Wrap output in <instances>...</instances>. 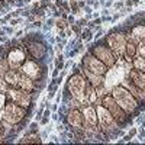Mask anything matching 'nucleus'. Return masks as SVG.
<instances>
[{"label": "nucleus", "mask_w": 145, "mask_h": 145, "mask_svg": "<svg viewBox=\"0 0 145 145\" xmlns=\"http://www.w3.org/2000/svg\"><path fill=\"white\" fill-rule=\"evenodd\" d=\"M61 122L65 126L68 125L71 128H78V126H84V116L83 112L80 109H70L68 113L61 119Z\"/></svg>", "instance_id": "nucleus-12"}, {"label": "nucleus", "mask_w": 145, "mask_h": 145, "mask_svg": "<svg viewBox=\"0 0 145 145\" xmlns=\"http://www.w3.org/2000/svg\"><path fill=\"white\" fill-rule=\"evenodd\" d=\"M125 6V3H123V2H115V3H113V10H119V9H122V7Z\"/></svg>", "instance_id": "nucleus-28"}, {"label": "nucleus", "mask_w": 145, "mask_h": 145, "mask_svg": "<svg viewBox=\"0 0 145 145\" xmlns=\"http://www.w3.org/2000/svg\"><path fill=\"white\" fill-rule=\"evenodd\" d=\"M62 80H64V77H62V76H58L57 78H54V81H55V83L58 84V86H60V84L62 83Z\"/></svg>", "instance_id": "nucleus-36"}, {"label": "nucleus", "mask_w": 145, "mask_h": 145, "mask_svg": "<svg viewBox=\"0 0 145 145\" xmlns=\"http://www.w3.org/2000/svg\"><path fill=\"white\" fill-rule=\"evenodd\" d=\"M67 105H68V107H70V109H80V110L83 109V103H81L80 100H77V99H74V97L70 99Z\"/></svg>", "instance_id": "nucleus-23"}, {"label": "nucleus", "mask_w": 145, "mask_h": 145, "mask_svg": "<svg viewBox=\"0 0 145 145\" xmlns=\"http://www.w3.org/2000/svg\"><path fill=\"white\" fill-rule=\"evenodd\" d=\"M86 49H89L94 57L99 58L107 68L113 67V65L116 64V61H118L115 58V55H113L112 49H110V48L107 47V44H106V36L100 38L99 41H94V44H87Z\"/></svg>", "instance_id": "nucleus-4"}, {"label": "nucleus", "mask_w": 145, "mask_h": 145, "mask_svg": "<svg viewBox=\"0 0 145 145\" xmlns=\"http://www.w3.org/2000/svg\"><path fill=\"white\" fill-rule=\"evenodd\" d=\"M28 20L29 22H35L36 20V16H35V15H29V16H28Z\"/></svg>", "instance_id": "nucleus-48"}, {"label": "nucleus", "mask_w": 145, "mask_h": 145, "mask_svg": "<svg viewBox=\"0 0 145 145\" xmlns=\"http://www.w3.org/2000/svg\"><path fill=\"white\" fill-rule=\"evenodd\" d=\"M80 67L83 70H86V71H90V72H93V74H99V76H105L106 71H107V67H106L99 58L94 57L89 49H86V52H84Z\"/></svg>", "instance_id": "nucleus-9"}, {"label": "nucleus", "mask_w": 145, "mask_h": 145, "mask_svg": "<svg viewBox=\"0 0 145 145\" xmlns=\"http://www.w3.org/2000/svg\"><path fill=\"white\" fill-rule=\"evenodd\" d=\"M62 47H64V45H61V44H58L57 47H55V51H57L58 54H60V52H62Z\"/></svg>", "instance_id": "nucleus-44"}, {"label": "nucleus", "mask_w": 145, "mask_h": 145, "mask_svg": "<svg viewBox=\"0 0 145 145\" xmlns=\"http://www.w3.org/2000/svg\"><path fill=\"white\" fill-rule=\"evenodd\" d=\"M113 4V0H106V3H105V9H109V7Z\"/></svg>", "instance_id": "nucleus-42"}, {"label": "nucleus", "mask_w": 145, "mask_h": 145, "mask_svg": "<svg viewBox=\"0 0 145 145\" xmlns=\"http://www.w3.org/2000/svg\"><path fill=\"white\" fill-rule=\"evenodd\" d=\"M28 113L29 109L22 107L12 100H7L3 106V110H2V119L12 123V125H16V123L23 122L25 119H29Z\"/></svg>", "instance_id": "nucleus-6"}, {"label": "nucleus", "mask_w": 145, "mask_h": 145, "mask_svg": "<svg viewBox=\"0 0 145 145\" xmlns=\"http://www.w3.org/2000/svg\"><path fill=\"white\" fill-rule=\"evenodd\" d=\"M22 35H23V31H18L16 32V38H22Z\"/></svg>", "instance_id": "nucleus-51"}, {"label": "nucleus", "mask_w": 145, "mask_h": 145, "mask_svg": "<svg viewBox=\"0 0 145 145\" xmlns=\"http://www.w3.org/2000/svg\"><path fill=\"white\" fill-rule=\"evenodd\" d=\"M57 90H58V84L52 80V83H51L49 87H48V91H54V93H57Z\"/></svg>", "instance_id": "nucleus-26"}, {"label": "nucleus", "mask_w": 145, "mask_h": 145, "mask_svg": "<svg viewBox=\"0 0 145 145\" xmlns=\"http://www.w3.org/2000/svg\"><path fill=\"white\" fill-rule=\"evenodd\" d=\"M49 4H51L49 0H41V2H39V7H41V9H47Z\"/></svg>", "instance_id": "nucleus-29"}, {"label": "nucleus", "mask_w": 145, "mask_h": 145, "mask_svg": "<svg viewBox=\"0 0 145 145\" xmlns=\"http://www.w3.org/2000/svg\"><path fill=\"white\" fill-rule=\"evenodd\" d=\"M132 67H134L135 70H139V71L145 72V57L136 55V57L132 60Z\"/></svg>", "instance_id": "nucleus-21"}, {"label": "nucleus", "mask_w": 145, "mask_h": 145, "mask_svg": "<svg viewBox=\"0 0 145 145\" xmlns=\"http://www.w3.org/2000/svg\"><path fill=\"white\" fill-rule=\"evenodd\" d=\"M84 10H86L87 13H93V9H91V7L89 6V4H86V6H84Z\"/></svg>", "instance_id": "nucleus-45"}, {"label": "nucleus", "mask_w": 145, "mask_h": 145, "mask_svg": "<svg viewBox=\"0 0 145 145\" xmlns=\"http://www.w3.org/2000/svg\"><path fill=\"white\" fill-rule=\"evenodd\" d=\"M60 100H62V94L61 93L57 94V97H55V103H60Z\"/></svg>", "instance_id": "nucleus-47"}, {"label": "nucleus", "mask_w": 145, "mask_h": 145, "mask_svg": "<svg viewBox=\"0 0 145 145\" xmlns=\"http://www.w3.org/2000/svg\"><path fill=\"white\" fill-rule=\"evenodd\" d=\"M138 138H139L141 141L145 138V128H142V126L138 128Z\"/></svg>", "instance_id": "nucleus-27"}, {"label": "nucleus", "mask_w": 145, "mask_h": 145, "mask_svg": "<svg viewBox=\"0 0 145 145\" xmlns=\"http://www.w3.org/2000/svg\"><path fill=\"white\" fill-rule=\"evenodd\" d=\"M39 135H41L42 139H47L48 138V130H42V132H39Z\"/></svg>", "instance_id": "nucleus-39"}, {"label": "nucleus", "mask_w": 145, "mask_h": 145, "mask_svg": "<svg viewBox=\"0 0 145 145\" xmlns=\"http://www.w3.org/2000/svg\"><path fill=\"white\" fill-rule=\"evenodd\" d=\"M112 97L116 100V103L120 106V107L130 116V118H136L139 113H141V109H139V102L132 96L128 89H125L123 86L118 84L110 90Z\"/></svg>", "instance_id": "nucleus-1"}, {"label": "nucleus", "mask_w": 145, "mask_h": 145, "mask_svg": "<svg viewBox=\"0 0 145 145\" xmlns=\"http://www.w3.org/2000/svg\"><path fill=\"white\" fill-rule=\"evenodd\" d=\"M80 38H81L84 42H90V41L93 39V31H90L89 28H84L83 31H81V33H80Z\"/></svg>", "instance_id": "nucleus-22"}, {"label": "nucleus", "mask_w": 145, "mask_h": 145, "mask_svg": "<svg viewBox=\"0 0 145 145\" xmlns=\"http://www.w3.org/2000/svg\"><path fill=\"white\" fill-rule=\"evenodd\" d=\"M6 60H7V64H9V68H13V70H19L22 67V64L28 60L26 58V54L25 51L19 47H13L6 54Z\"/></svg>", "instance_id": "nucleus-11"}, {"label": "nucleus", "mask_w": 145, "mask_h": 145, "mask_svg": "<svg viewBox=\"0 0 145 145\" xmlns=\"http://www.w3.org/2000/svg\"><path fill=\"white\" fill-rule=\"evenodd\" d=\"M51 109H48V107H45V110H44V116H47V118H49L51 116Z\"/></svg>", "instance_id": "nucleus-40"}, {"label": "nucleus", "mask_w": 145, "mask_h": 145, "mask_svg": "<svg viewBox=\"0 0 145 145\" xmlns=\"http://www.w3.org/2000/svg\"><path fill=\"white\" fill-rule=\"evenodd\" d=\"M48 123H49V118H47V116H42V119L39 120V125H41V126H47Z\"/></svg>", "instance_id": "nucleus-30"}, {"label": "nucleus", "mask_w": 145, "mask_h": 145, "mask_svg": "<svg viewBox=\"0 0 145 145\" xmlns=\"http://www.w3.org/2000/svg\"><path fill=\"white\" fill-rule=\"evenodd\" d=\"M99 6H100V3H99V2H94V3H93V7H94V9H97Z\"/></svg>", "instance_id": "nucleus-53"}, {"label": "nucleus", "mask_w": 145, "mask_h": 145, "mask_svg": "<svg viewBox=\"0 0 145 145\" xmlns=\"http://www.w3.org/2000/svg\"><path fill=\"white\" fill-rule=\"evenodd\" d=\"M81 70H83V68H81ZM83 72H84V76L87 77V80H89V83H90L91 86L94 87V89H100V87H103V86H105V81H106L105 76H99V74H93V72L86 71V70H83Z\"/></svg>", "instance_id": "nucleus-18"}, {"label": "nucleus", "mask_w": 145, "mask_h": 145, "mask_svg": "<svg viewBox=\"0 0 145 145\" xmlns=\"http://www.w3.org/2000/svg\"><path fill=\"white\" fill-rule=\"evenodd\" d=\"M70 28H71V31H72L74 33H76V35H80V33H81V31H83V29H81V26L77 25V23H72V25L70 26Z\"/></svg>", "instance_id": "nucleus-25"}, {"label": "nucleus", "mask_w": 145, "mask_h": 145, "mask_svg": "<svg viewBox=\"0 0 145 145\" xmlns=\"http://www.w3.org/2000/svg\"><path fill=\"white\" fill-rule=\"evenodd\" d=\"M28 132H33V134H36V132H39V122H32V123H29V126H28Z\"/></svg>", "instance_id": "nucleus-24"}, {"label": "nucleus", "mask_w": 145, "mask_h": 145, "mask_svg": "<svg viewBox=\"0 0 145 145\" xmlns=\"http://www.w3.org/2000/svg\"><path fill=\"white\" fill-rule=\"evenodd\" d=\"M77 3H78V7H80V9H84V6H86V2H83V0H78Z\"/></svg>", "instance_id": "nucleus-46"}, {"label": "nucleus", "mask_w": 145, "mask_h": 145, "mask_svg": "<svg viewBox=\"0 0 145 145\" xmlns=\"http://www.w3.org/2000/svg\"><path fill=\"white\" fill-rule=\"evenodd\" d=\"M57 130H58V132H61V130H65V125H64V123H60V125L57 126Z\"/></svg>", "instance_id": "nucleus-43"}, {"label": "nucleus", "mask_w": 145, "mask_h": 145, "mask_svg": "<svg viewBox=\"0 0 145 145\" xmlns=\"http://www.w3.org/2000/svg\"><path fill=\"white\" fill-rule=\"evenodd\" d=\"M62 2H67V0H62Z\"/></svg>", "instance_id": "nucleus-56"}, {"label": "nucleus", "mask_w": 145, "mask_h": 145, "mask_svg": "<svg viewBox=\"0 0 145 145\" xmlns=\"http://www.w3.org/2000/svg\"><path fill=\"white\" fill-rule=\"evenodd\" d=\"M3 32H7V33H13L15 29L10 28V26H3Z\"/></svg>", "instance_id": "nucleus-32"}, {"label": "nucleus", "mask_w": 145, "mask_h": 145, "mask_svg": "<svg viewBox=\"0 0 145 145\" xmlns=\"http://www.w3.org/2000/svg\"><path fill=\"white\" fill-rule=\"evenodd\" d=\"M22 72L19 70H13V68H9L6 72H4V77H3V81L7 84L9 87H16L19 83V78H20Z\"/></svg>", "instance_id": "nucleus-16"}, {"label": "nucleus", "mask_w": 145, "mask_h": 145, "mask_svg": "<svg viewBox=\"0 0 145 145\" xmlns=\"http://www.w3.org/2000/svg\"><path fill=\"white\" fill-rule=\"evenodd\" d=\"M132 139H134V138H130L129 135L126 134V135H125V136H123V139H122V141H123V142H130V141H132Z\"/></svg>", "instance_id": "nucleus-41"}, {"label": "nucleus", "mask_w": 145, "mask_h": 145, "mask_svg": "<svg viewBox=\"0 0 145 145\" xmlns=\"http://www.w3.org/2000/svg\"><path fill=\"white\" fill-rule=\"evenodd\" d=\"M51 116H52V120H60V115H58V112H52V113H51Z\"/></svg>", "instance_id": "nucleus-38"}, {"label": "nucleus", "mask_w": 145, "mask_h": 145, "mask_svg": "<svg viewBox=\"0 0 145 145\" xmlns=\"http://www.w3.org/2000/svg\"><path fill=\"white\" fill-rule=\"evenodd\" d=\"M100 105H103L109 112L112 113V116L115 118L116 122H118L119 128H126V126H129V125H130V126L134 125V118H130V116L128 115V113L125 112L118 103H116V100L112 97V94H110V93H107L106 96L102 97V103H100Z\"/></svg>", "instance_id": "nucleus-2"}, {"label": "nucleus", "mask_w": 145, "mask_h": 145, "mask_svg": "<svg viewBox=\"0 0 145 145\" xmlns=\"http://www.w3.org/2000/svg\"><path fill=\"white\" fill-rule=\"evenodd\" d=\"M4 2H6L7 4H15L16 3V0H4Z\"/></svg>", "instance_id": "nucleus-52"}, {"label": "nucleus", "mask_w": 145, "mask_h": 145, "mask_svg": "<svg viewBox=\"0 0 145 145\" xmlns=\"http://www.w3.org/2000/svg\"><path fill=\"white\" fill-rule=\"evenodd\" d=\"M54 96H55V93H54V91H49V93L47 94V99H48V100H49V99H52V97H54Z\"/></svg>", "instance_id": "nucleus-49"}, {"label": "nucleus", "mask_w": 145, "mask_h": 145, "mask_svg": "<svg viewBox=\"0 0 145 145\" xmlns=\"http://www.w3.org/2000/svg\"><path fill=\"white\" fill-rule=\"evenodd\" d=\"M9 94L12 102H15L16 105L22 106L25 109H33L35 107V102L32 99V93H28V91H23L18 87H9L6 91Z\"/></svg>", "instance_id": "nucleus-10"}, {"label": "nucleus", "mask_w": 145, "mask_h": 145, "mask_svg": "<svg viewBox=\"0 0 145 145\" xmlns=\"http://www.w3.org/2000/svg\"><path fill=\"white\" fill-rule=\"evenodd\" d=\"M47 25H49V26H54V25H55V20H54V19H49V20L47 22Z\"/></svg>", "instance_id": "nucleus-50"}, {"label": "nucleus", "mask_w": 145, "mask_h": 145, "mask_svg": "<svg viewBox=\"0 0 145 145\" xmlns=\"http://www.w3.org/2000/svg\"><path fill=\"white\" fill-rule=\"evenodd\" d=\"M23 2H25V3H28V2H29V0H23Z\"/></svg>", "instance_id": "nucleus-55"}, {"label": "nucleus", "mask_w": 145, "mask_h": 145, "mask_svg": "<svg viewBox=\"0 0 145 145\" xmlns=\"http://www.w3.org/2000/svg\"><path fill=\"white\" fill-rule=\"evenodd\" d=\"M51 112H58V103H52V105L49 106Z\"/></svg>", "instance_id": "nucleus-34"}, {"label": "nucleus", "mask_w": 145, "mask_h": 145, "mask_svg": "<svg viewBox=\"0 0 145 145\" xmlns=\"http://www.w3.org/2000/svg\"><path fill=\"white\" fill-rule=\"evenodd\" d=\"M18 89H20V90L23 91H28V93H33V91H36V86H35V81H33L32 78H29V77L23 76L22 74L20 78H19V83H18Z\"/></svg>", "instance_id": "nucleus-17"}, {"label": "nucleus", "mask_w": 145, "mask_h": 145, "mask_svg": "<svg viewBox=\"0 0 145 145\" xmlns=\"http://www.w3.org/2000/svg\"><path fill=\"white\" fill-rule=\"evenodd\" d=\"M144 25H145V23H144Z\"/></svg>", "instance_id": "nucleus-57"}, {"label": "nucleus", "mask_w": 145, "mask_h": 145, "mask_svg": "<svg viewBox=\"0 0 145 145\" xmlns=\"http://www.w3.org/2000/svg\"><path fill=\"white\" fill-rule=\"evenodd\" d=\"M86 86H87V77L84 76L83 70L80 72H76L72 74L70 72L68 74V78L64 84V90H67L70 93V96L77 100L83 102L84 99V93H86Z\"/></svg>", "instance_id": "nucleus-3"}, {"label": "nucleus", "mask_w": 145, "mask_h": 145, "mask_svg": "<svg viewBox=\"0 0 145 145\" xmlns=\"http://www.w3.org/2000/svg\"><path fill=\"white\" fill-rule=\"evenodd\" d=\"M136 134H138V128H130V129H129V132H128V135H129L130 138H134Z\"/></svg>", "instance_id": "nucleus-31"}, {"label": "nucleus", "mask_w": 145, "mask_h": 145, "mask_svg": "<svg viewBox=\"0 0 145 145\" xmlns=\"http://www.w3.org/2000/svg\"><path fill=\"white\" fill-rule=\"evenodd\" d=\"M72 65H74V62H72V60H71V61H68L67 64L64 65V70H67V71H68V68H71Z\"/></svg>", "instance_id": "nucleus-35"}, {"label": "nucleus", "mask_w": 145, "mask_h": 145, "mask_svg": "<svg viewBox=\"0 0 145 145\" xmlns=\"http://www.w3.org/2000/svg\"><path fill=\"white\" fill-rule=\"evenodd\" d=\"M128 78H129L138 89H141V90L145 89V72L132 68V70H129V72H128Z\"/></svg>", "instance_id": "nucleus-15"}, {"label": "nucleus", "mask_w": 145, "mask_h": 145, "mask_svg": "<svg viewBox=\"0 0 145 145\" xmlns=\"http://www.w3.org/2000/svg\"><path fill=\"white\" fill-rule=\"evenodd\" d=\"M123 3H125V6H126V7H132V6H134V0H125Z\"/></svg>", "instance_id": "nucleus-37"}, {"label": "nucleus", "mask_w": 145, "mask_h": 145, "mask_svg": "<svg viewBox=\"0 0 145 145\" xmlns=\"http://www.w3.org/2000/svg\"><path fill=\"white\" fill-rule=\"evenodd\" d=\"M42 142L44 141H42V138H41L39 132L33 134V132H28V130H26L23 138L19 139L18 144H42Z\"/></svg>", "instance_id": "nucleus-19"}, {"label": "nucleus", "mask_w": 145, "mask_h": 145, "mask_svg": "<svg viewBox=\"0 0 145 145\" xmlns=\"http://www.w3.org/2000/svg\"><path fill=\"white\" fill-rule=\"evenodd\" d=\"M19 71L23 74V76L32 78L33 81H38V80H45L48 74L47 70V62L45 61H36V60H26L22 67L19 68Z\"/></svg>", "instance_id": "nucleus-7"}, {"label": "nucleus", "mask_w": 145, "mask_h": 145, "mask_svg": "<svg viewBox=\"0 0 145 145\" xmlns=\"http://www.w3.org/2000/svg\"><path fill=\"white\" fill-rule=\"evenodd\" d=\"M126 38L122 32L119 31V26L112 28L106 35V44L107 47L112 49L113 55L116 60H122L125 57V47H126Z\"/></svg>", "instance_id": "nucleus-5"}, {"label": "nucleus", "mask_w": 145, "mask_h": 145, "mask_svg": "<svg viewBox=\"0 0 145 145\" xmlns=\"http://www.w3.org/2000/svg\"><path fill=\"white\" fill-rule=\"evenodd\" d=\"M126 41H132L134 44L145 42V25L144 23H138V25L130 28V33L126 36Z\"/></svg>", "instance_id": "nucleus-14"}, {"label": "nucleus", "mask_w": 145, "mask_h": 145, "mask_svg": "<svg viewBox=\"0 0 145 145\" xmlns=\"http://www.w3.org/2000/svg\"><path fill=\"white\" fill-rule=\"evenodd\" d=\"M96 112H97V120H99V128L105 132H115L118 135V129L119 125L115 120V118L112 116V113L109 112L107 109L103 105H97L96 106Z\"/></svg>", "instance_id": "nucleus-8"}, {"label": "nucleus", "mask_w": 145, "mask_h": 145, "mask_svg": "<svg viewBox=\"0 0 145 145\" xmlns=\"http://www.w3.org/2000/svg\"><path fill=\"white\" fill-rule=\"evenodd\" d=\"M135 57H136V44H134L132 41H128L126 47H125V57H123V60L132 61Z\"/></svg>", "instance_id": "nucleus-20"}, {"label": "nucleus", "mask_w": 145, "mask_h": 145, "mask_svg": "<svg viewBox=\"0 0 145 145\" xmlns=\"http://www.w3.org/2000/svg\"><path fill=\"white\" fill-rule=\"evenodd\" d=\"M67 22L70 23V26H71L72 23H76V22H74V15H68V18H67Z\"/></svg>", "instance_id": "nucleus-33"}, {"label": "nucleus", "mask_w": 145, "mask_h": 145, "mask_svg": "<svg viewBox=\"0 0 145 145\" xmlns=\"http://www.w3.org/2000/svg\"><path fill=\"white\" fill-rule=\"evenodd\" d=\"M81 112H83V116H84V126H96V125H99L96 106H93V105L84 106L81 109Z\"/></svg>", "instance_id": "nucleus-13"}, {"label": "nucleus", "mask_w": 145, "mask_h": 145, "mask_svg": "<svg viewBox=\"0 0 145 145\" xmlns=\"http://www.w3.org/2000/svg\"><path fill=\"white\" fill-rule=\"evenodd\" d=\"M139 2H141V0H134V6L135 4H139Z\"/></svg>", "instance_id": "nucleus-54"}]
</instances>
